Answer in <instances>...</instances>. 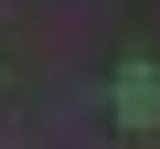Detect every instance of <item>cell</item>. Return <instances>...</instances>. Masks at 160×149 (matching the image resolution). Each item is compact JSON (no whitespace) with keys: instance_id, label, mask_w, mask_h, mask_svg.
<instances>
[{"instance_id":"1","label":"cell","mask_w":160,"mask_h":149,"mask_svg":"<svg viewBox=\"0 0 160 149\" xmlns=\"http://www.w3.org/2000/svg\"><path fill=\"white\" fill-rule=\"evenodd\" d=\"M107 107H118V128H160V64H149V53L118 64V96H107Z\"/></svg>"}]
</instances>
